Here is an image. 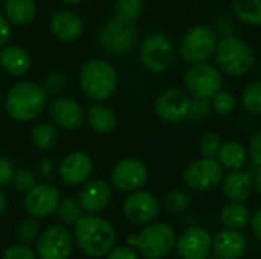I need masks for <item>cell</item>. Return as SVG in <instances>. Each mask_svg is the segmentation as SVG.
<instances>
[{
    "label": "cell",
    "mask_w": 261,
    "mask_h": 259,
    "mask_svg": "<svg viewBox=\"0 0 261 259\" xmlns=\"http://www.w3.org/2000/svg\"><path fill=\"white\" fill-rule=\"evenodd\" d=\"M73 240L84 255L102 258L115 247L116 231L104 217L84 212L73 224Z\"/></svg>",
    "instance_id": "cell-1"
},
{
    "label": "cell",
    "mask_w": 261,
    "mask_h": 259,
    "mask_svg": "<svg viewBox=\"0 0 261 259\" xmlns=\"http://www.w3.org/2000/svg\"><path fill=\"white\" fill-rule=\"evenodd\" d=\"M47 107V93L43 85L31 81L14 84L5 98V110L8 116L17 122H29L37 119Z\"/></svg>",
    "instance_id": "cell-2"
},
{
    "label": "cell",
    "mask_w": 261,
    "mask_h": 259,
    "mask_svg": "<svg viewBox=\"0 0 261 259\" xmlns=\"http://www.w3.org/2000/svg\"><path fill=\"white\" fill-rule=\"evenodd\" d=\"M80 87L92 102L107 101L118 87V72L112 63L102 58H90L80 69Z\"/></svg>",
    "instance_id": "cell-3"
},
{
    "label": "cell",
    "mask_w": 261,
    "mask_h": 259,
    "mask_svg": "<svg viewBox=\"0 0 261 259\" xmlns=\"http://www.w3.org/2000/svg\"><path fill=\"white\" fill-rule=\"evenodd\" d=\"M214 56L219 70L234 78L246 76L257 61L254 47L237 35L220 37Z\"/></svg>",
    "instance_id": "cell-4"
},
{
    "label": "cell",
    "mask_w": 261,
    "mask_h": 259,
    "mask_svg": "<svg viewBox=\"0 0 261 259\" xmlns=\"http://www.w3.org/2000/svg\"><path fill=\"white\" fill-rule=\"evenodd\" d=\"M130 243L136 246V252L145 259L167 258L176 247V232L168 223H150L141 234L130 237Z\"/></svg>",
    "instance_id": "cell-5"
},
{
    "label": "cell",
    "mask_w": 261,
    "mask_h": 259,
    "mask_svg": "<svg viewBox=\"0 0 261 259\" xmlns=\"http://www.w3.org/2000/svg\"><path fill=\"white\" fill-rule=\"evenodd\" d=\"M223 85V73L217 66L202 61L190 64L184 73L185 92L193 99H211Z\"/></svg>",
    "instance_id": "cell-6"
},
{
    "label": "cell",
    "mask_w": 261,
    "mask_h": 259,
    "mask_svg": "<svg viewBox=\"0 0 261 259\" xmlns=\"http://www.w3.org/2000/svg\"><path fill=\"white\" fill-rule=\"evenodd\" d=\"M176 49L173 40L161 31L147 34L139 47V60L145 69L154 73L165 72L174 63Z\"/></svg>",
    "instance_id": "cell-7"
},
{
    "label": "cell",
    "mask_w": 261,
    "mask_h": 259,
    "mask_svg": "<svg viewBox=\"0 0 261 259\" xmlns=\"http://www.w3.org/2000/svg\"><path fill=\"white\" fill-rule=\"evenodd\" d=\"M219 35L213 26L197 24L184 34L179 43V53L188 64L208 61L214 55Z\"/></svg>",
    "instance_id": "cell-8"
},
{
    "label": "cell",
    "mask_w": 261,
    "mask_h": 259,
    "mask_svg": "<svg viewBox=\"0 0 261 259\" xmlns=\"http://www.w3.org/2000/svg\"><path fill=\"white\" fill-rule=\"evenodd\" d=\"M225 177V168L217 157H200L190 162L184 172L182 182L193 192H210L217 188Z\"/></svg>",
    "instance_id": "cell-9"
},
{
    "label": "cell",
    "mask_w": 261,
    "mask_h": 259,
    "mask_svg": "<svg viewBox=\"0 0 261 259\" xmlns=\"http://www.w3.org/2000/svg\"><path fill=\"white\" fill-rule=\"evenodd\" d=\"M96 40L99 46L110 55L122 56L132 52L136 44V29L133 24L121 23L115 18L109 20L98 31Z\"/></svg>",
    "instance_id": "cell-10"
},
{
    "label": "cell",
    "mask_w": 261,
    "mask_h": 259,
    "mask_svg": "<svg viewBox=\"0 0 261 259\" xmlns=\"http://www.w3.org/2000/svg\"><path fill=\"white\" fill-rule=\"evenodd\" d=\"M73 243V234L66 226L52 224L37 238V256L40 259H70Z\"/></svg>",
    "instance_id": "cell-11"
},
{
    "label": "cell",
    "mask_w": 261,
    "mask_h": 259,
    "mask_svg": "<svg viewBox=\"0 0 261 259\" xmlns=\"http://www.w3.org/2000/svg\"><path fill=\"white\" fill-rule=\"evenodd\" d=\"M148 179L145 163L136 157H125L119 160L110 176L112 186L121 194H132L141 189Z\"/></svg>",
    "instance_id": "cell-12"
},
{
    "label": "cell",
    "mask_w": 261,
    "mask_h": 259,
    "mask_svg": "<svg viewBox=\"0 0 261 259\" xmlns=\"http://www.w3.org/2000/svg\"><path fill=\"white\" fill-rule=\"evenodd\" d=\"M190 95L182 89H167L154 101L156 116L167 124H177L187 119L190 110Z\"/></svg>",
    "instance_id": "cell-13"
},
{
    "label": "cell",
    "mask_w": 261,
    "mask_h": 259,
    "mask_svg": "<svg viewBox=\"0 0 261 259\" xmlns=\"http://www.w3.org/2000/svg\"><path fill=\"white\" fill-rule=\"evenodd\" d=\"M61 195L57 186L43 182L40 185H35L31 191L24 194L23 206L24 211L35 217V218H47L49 215L55 214L58 205H60Z\"/></svg>",
    "instance_id": "cell-14"
},
{
    "label": "cell",
    "mask_w": 261,
    "mask_h": 259,
    "mask_svg": "<svg viewBox=\"0 0 261 259\" xmlns=\"http://www.w3.org/2000/svg\"><path fill=\"white\" fill-rule=\"evenodd\" d=\"M159 202L158 198L147 191H135L128 194L122 205L125 218L136 226H147L156 220L159 215Z\"/></svg>",
    "instance_id": "cell-15"
},
{
    "label": "cell",
    "mask_w": 261,
    "mask_h": 259,
    "mask_svg": "<svg viewBox=\"0 0 261 259\" xmlns=\"http://www.w3.org/2000/svg\"><path fill=\"white\" fill-rule=\"evenodd\" d=\"M174 249L180 259H208L213 252V237L206 229L191 226L177 238Z\"/></svg>",
    "instance_id": "cell-16"
},
{
    "label": "cell",
    "mask_w": 261,
    "mask_h": 259,
    "mask_svg": "<svg viewBox=\"0 0 261 259\" xmlns=\"http://www.w3.org/2000/svg\"><path fill=\"white\" fill-rule=\"evenodd\" d=\"M112 197L113 192L110 183L104 179H93L83 183L81 189L78 191L76 200L83 212L98 214L110 205Z\"/></svg>",
    "instance_id": "cell-17"
},
{
    "label": "cell",
    "mask_w": 261,
    "mask_h": 259,
    "mask_svg": "<svg viewBox=\"0 0 261 259\" xmlns=\"http://www.w3.org/2000/svg\"><path fill=\"white\" fill-rule=\"evenodd\" d=\"M49 113L54 122L63 130L72 131L83 127L86 121V110L83 105L69 96H58L49 104Z\"/></svg>",
    "instance_id": "cell-18"
},
{
    "label": "cell",
    "mask_w": 261,
    "mask_h": 259,
    "mask_svg": "<svg viewBox=\"0 0 261 259\" xmlns=\"http://www.w3.org/2000/svg\"><path fill=\"white\" fill-rule=\"evenodd\" d=\"M93 171V160L84 151L69 153L58 166V176L67 186H78L89 180Z\"/></svg>",
    "instance_id": "cell-19"
},
{
    "label": "cell",
    "mask_w": 261,
    "mask_h": 259,
    "mask_svg": "<svg viewBox=\"0 0 261 259\" xmlns=\"http://www.w3.org/2000/svg\"><path fill=\"white\" fill-rule=\"evenodd\" d=\"M222 192L229 202L245 203L251 198L254 192V177L249 171L234 169L225 174L222 180Z\"/></svg>",
    "instance_id": "cell-20"
},
{
    "label": "cell",
    "mask_w": 261,
    "mask_h": 259,
    "mask_svg": "<svg viewBox=\"0 0 261 259\" xmlns=\"http://www.w3.org/2000/svg\"><path fill=\"white\" fill-rule=\"evenodd\" d=\"M50 31L61 43H75L83 34V20L70 9H58L50 18Z\"/></svg>",
    "instance_id": "cell-21"
},
{
    "label": "cell",
    "mask_w": 261,
    "mask_h": 259,
    "mask_svg": "<svg viewBox=\"0 0 261 259\" xmlns=\"http://www.w3.org/2000/svg\"><path fill=\"white\" fill-rule=\"evenodd\" d=\"M246 240L240 231L225 229L213 240V252L217 259H242L246 253Z\"/></svg>",
    "instance_id": "cell-22"
},
{
    "label": "cell",
    "mask_w": 261,
    "mask_h": 259,
    "mask_svg": "<svg viewBox=\"0 0 261 259\" xmlns=\"http://www.w3.org/2000/svg\"><path fill=\"white\" fill-rule=\"evenodd\" d=\"M0 61L2 69L11 76H23L31 69V56L29 53L17 44L3 46L0 49Z\"/></svg>",
    "instance_id": "cell-23"
},
{
    "label": "cell",
    "mask_w": 261,
    "mask_h": 259,
    "mask_svg": "<svg viewBox=\"0 0 261 259\" xmlns=\"http://www.w3.org/2000/svg\"><path fill=\"white\" fill-rule=\"evenodd\" d=\"M86 118L90 128L98 134H110L118 125V118L115 111L102 102H95L93 105H90L86 111Z\"/></svg>",
    "instance_id": "cell-24"
},
{
    "label": "cell",
    "mask_w": 261,
    "mask_h": 259,
    "mask_svg": "<svg viewBox=\"0 0 261 259\" xmlns=\"http://www.w3.org/2000/svg\"><path fill=\"white\" fill-rule=\"evenodd\" d=\"M3 14L14 26L29 24L37 14V5L34 0H6L3 3Z\"/></svg>",
    "instance_id": "cell-25"
},
{
    "label": "cell",
    "mask_w": 261,
    "mask_h": 259,
    "mask_svg": "<svg viewBox=\"0 0 261 259\" xmlns=\"http://www.w3.org/2000/svg\"><path fill=\"white\" fill-rule=\"evenodd\" d=\"M248 148L237 140H228L223 142L219 154H217V160L222 163V166L225 168V171H234V169H240L245 166L246 160H248Z\"/></svg>",
    "instance_id": "cell-26"
},
{
    "label": "cell",
    "mask_w": 261,
    "mask_h": 259,
    "mask_svg": "<svg viewBox=\"0 0 261 259\" xmlns=\"http://www.w3.org/2000/svg\"><path fill=\"white\" fill-rule=\"evenodd\" d=\"M220 220L226 229L242 231L251 223V212L243 203L231 202L226 206H223L220 212Z\"/></svg>",
    "instance_id": "cell-27"
},
{
    "label": "cell",
    "mask_w": 261,
    "mask_h": 259,
    "mask_svg": "<svg viewBox=\"0 0 261 259\" xmlns=\"http://www.w3.org/2000/svg\"><path fill=\"white\" fill-rule=\"evenodd\" d=\"M60 139L58 130L54 124L38 122L31 128V142L40 151H50L57 147Z\"/></svg>",
    "instance_id": "cell-28"
},
{
    "label": "cell",
    "mask_w": 261,
    "mask_h": 259,
    "mask_svg": "<svg viewBox=\"0 0 261 259\" xmlns=\"http://www.w3.org/2000/svg\"><path fill=\"white\" fill-rule=\"evenodd\" d=\"M232 12L245 24L261 26V0H232Z\"/></svg>",
    "instance_id": "cell-29"
},
{
    "label": "cell",
    "mask_w": 261,
    "mask_h": 259,
    "mask_svg": "<svg viewBox=\"0 0 261 259\" xmlns=\"http://www.w3.org/2000/svg\"><path fill=\"white\" fill-rule=\"evenodd\" d=\"M144 12V0H116L115 3V20L127 24L136 23Z\"/></svg>",
    "instance_id": "cell-30"
},
{
    "label": "cell",
    "mask_w": 261,
    "mask_h": 259,
    "mask_svg": "<svg viewBox=\"0 0 261 259\" xmlns=\"http://www.w3.org/2000/svg\"><path fill=\"white\" fill-rule=\"evenodd\" d=\"M164 208L171 212V214H182L185 212L190 205H191V194L190 189H184V188H174L171 191H168L164 195Z\"/></svg>",
    "instance_id": "cell-31"
},
{
    "label": "cell",
    "mask_w": 261,
    "mask_h": 259,
    "mask_svg": "<svg viewBox=\"0 0 261 259\" xmlns=\"http://www.w3.org/2000/svg\"><path fill=\"white\" fill-rule=\"evenodd\" d=\"M240 101L243 108L254 116L261 114V79L249 82L240 95Z\"/></svg>",
    "instance_id": "cell-32"
},
{
    "label": "cell",
    "mask_w": 261,
    "mask_h": 259,
    "mask_svg": "<svg viewBox=\"0 0 261 259\" xmlns=\"http://www.w3.org/2000/svg\"><path fill=\"white\" fill-rule=\"evenodd\" d=\"M55 214H57L58 220L63 221L64 224H75L84 212H83L78 200L75 197L69 195V197H64L60 200V205H58Z\"/></svg>",
    "instance_id": "cell-33"
},
{
    "label": "cell",
    "mask_w": 261,
    "mask_h": 259,
    "mask_svg": "<svg viewBox=\"0 0 261 259\" xmlns=\"http://www.w3.org/2000/svg\"><path fill=\"white\" fill-rule=\"evenodd\" d=\"M213 110L220 116H228L237 108V98L232 92L220 89L211 99Z\"/></svg>",
    "instance_id": "cell-34"
},
{
    "label": "cell",
    "mask_w": 261,
    "mask_h": 259,
    "mask_svg": "<svg viewBox=\"0 0 261 259\" xmlns=\"http://www.w3.org/2000/svg\"><path fill=\"white\" fill-rule=\"evenodd\" d=\"M222 143L223 142L217 133L205 131L199 139L197 148H199V153L202 154V157H217Z\"/></svg>",
    "instance_id": "cell-35"
},
{
    "label": "cell",
    "mask_w": 261,
    "mask_h": 259,
    "mask_svg": "<svg viewBox=\"0 0 261 259\" xmlns=\"http://www.w3.org/2000/svg\"><path fill=\"white\" fill-rule=\"evenodd\" d=\"M17 234H18V238H20L21 243H24V244L34 243L38 238V235H40V223H38V218H35L32 215L23 218L18 223Z\"/></svg>",
    "instance_id": "cell-36"
},
{
    "label": "cell",
    "mask_w": 261,
    "mask_h": 259,
    "mask_svg": "<svg viewBox=\"0 0 261 259\" xmlns=\"http://www.w3.org/2000/svg\"><path fill=\"white\" fill-rule=\"evenodd\" d=\"M66 87H67V76L61 70L49 72L43 79V89L46 90L47 96L60 95L66 90Z\"/></svg>",
    "instance_id": "cell-37"
},
{
    "label": "cell",
    "mask_w": 261,
    "mask_h": 259,
    "mask_svg": "<svg viewBox=\"0 0 261 259\" xmlns=\"http://www.w3.org/2000/svg\"><path fill=\"white\" fill-rule=\"evenodd\" d=\"M37 185V177L32 171L29 169H15L14 179H12V186L15 188L17 192L26 194L28 191H31L34 186Z\"/></svg>",
    "instance_id": "cell-38"
},
{
    "label": "cell",
    "mask_w": 261,
    "mask_h": 259,
    "mask_svg": "<svg viewBox=\"0 0 261 259\" xmlns=\"http://www.w3.org/2000/svg\"><path fill=\"white\" fill-rule=\"evenodd\" d=\"M211 110L213 107L210 99H191L187 119L190 122H200L211 113Z\"/></svg>",
    "instance_id": "cell-39"
},
{
    "label": "cell",
    "mask_w": 261,
    "mask_h": 259,
    "mask_svg": "<svg viewBox=\"0 0 261 259\" xmlns=\"http://www.w3.org/2000/svg\"><path fill=\"white\" fill-rule=\"evenodd\" d=\"M0 259H37V253L29 247V244L20 243L8 247Z\"/></svg>",
    "instance_id": "cell-40"
},
{
    "label": "cell",
    "mask_w": 261,
    "mask_h": 259,
    "mask_svg": "<svg viewBox=\"0 0 261 259\" xmlns=\"http://www.w3.org/2000/svg\"><path fill=\"white\" fill-rule=\"evenodd\" d=\"M34 174L41 182H49L55 174V163L49 157H40L35 163Z\"/></svg>",
    "instance_id": "cell-41"
},
{
    "label": "cell",
    "mask_w": 261,
    "mask_h": 259,
    "mask_svg": "<svg viewBox=\"0 0 261 259\" xmlns=\"http://www.w3.org/2000/svg\"><path fill=\"white\" fill-rule=\"evenodd\" d=\"M248 156L251 162L261 168V130L254 131L248 139Z\"/></svg>",
    "instance_id": "cell-42"
},
{
    "label": "cell",
    "mask_w": 261,
    "mask_h": 259,
    "mask_svg": "<svg viewBox=\"0 0 261 259\" xmlns=\"http://www.w3.org/2000/svg\"><path fill=\"white\" fill-rule=\"evenodd\" d=\"M14 174H15V166L12 160L5 156H0V188L11 185Z\"/></svg>",
    "instance_id": "cell-43"
},
{
    "label": "cell",
    "mask_w": 261,
    "mask_h": 259,
    "mask_svg": "<svg viewBox=\"0 0 261 259\" xmlns=\"http://www.w3.org/2000/svg\"><path fill=\"white\" fill-rule=\"evenodd\" d=\"M214 31L220 37H228V35H236V23L229 17H220L214 26Z\"/></svg>",
    "instance_id": "cell-44"
},
{
    "label": "cell",
    "mask_w": 261,
    "mask_h": 259,
    "mask_svg": "<svg viewBox=\"0 0 261 259\" xmlns=\"http://www.w3.org/2000/svg\"><path fill=\"white\" fill-rule=\"evenodd\" d=\"M106 256L107 259H138V253L135 252V249L128 246H119L113 247Z\"/></svg>",
    "instance_id": "cell-45"
},
{
    "label": "cell",
    "mask_w": 261,
    "mask_h": 259,
    "mask_svg": "<svg viewBox=\"0 0 261 259\" xmlns=\"http://www.w3.org/2000/svg\"><path fill=\"white\" fill-rule=\"evenodd\" d=\"M11 37V23L8 21L6 15L0 12V49L8 43Z\"/></svg>",
    "instance_id": "cell-46"
},
{
    "label": "cell",
    "mask_w": 261,
    "mask_h": 259,
    "mask_svg": "<svg viewBox=\"0 0 261 259\" xmlns=\"http://www.w3.org/2000/svg\"><path fill=\"white\" fill-rule=\"evenodd\" d=\"M251 229H252V234L261 241V208L258 211H255L251 217Z\"/></svg>",
    "instance_id": "cell-47"
},
{
    "label": "cell",
    "mask_w": 261,
    "mask_h": 259,
    "mask_svg": "<svg viewBox=\"0 0 261 259\" xmlns=\"http://www.w3.org/2000/svg\"><path fill=\"white\" fill-rule=\"evenodd\" d=\"M6 209H8V197H6V194L0 189V215H3Z\"/></svg>",
    "instance_id": "cell-48"
},
{
    "label": "cell",
    "mask_w": 261,
    "mask_h": 259,
    "mask_svg": "<svg viewBox=\"0 0 261 259\" xmlns=\"http://www.w3.org/2000/svg\"><path fill=\"white\" fill-rule=\"evenodd\" d=\"M254 191L261 197V169L254 176Z\"/></svg>",
    "instance_id": "cell-49"
},
{
    "label": "cell",
    "mask_w": 261,
    "mask_h": 259,
    "mask_svg": "<svg viewBox=\"0 0 261 259\" xmlns=\"http://www.w3.org/2000/svg\"><path fill=\"white\" fill-rule=\"evenodd\" d=\"M61 2L66 3V5H78V3H81L84 0H61Z\"/></svg>",
    "instance_id": "cell-50"
},
{
    "label": "cell",
    "mask_w": 261,
    "mask_h": 259,
    "mask_svg": "<svg viewBox=\"0 0 261 259\" xmlns=\"http://www.w3.org/2000/svg\"><path fill=\"white\" fill-rule=\"evenodd\" d=\"M257 72H258V76H260V79H261V60H260V63H258V67H257Z\"/></svg>",
    "instance_id": "cell-51"
},
{
    "label": "cell",
    "mask_w": 261,
    "mask_h": 259,
    "mask_svg": "<svg viewBox=\"0 0 261 259\" xmlns=\"http://www.w3.org/2000/svg\"><path fill=\"white\" fill-rule=\"evenodd\" d=\"M5 2H6V0H0V5H3Z\"/></svg>",
    "instance_id": "cell-52"
},
{
    "label": "cell",
    "mask_w": 261,
    "mask_h": 259,
    "mask_svg": "<svg viewBox=\"0 0 261 259\" xmlns=\"http://www.w3.org/2000/svg\"><path fill=\"white\" fill-rule=\"evenodd\" d=\"M0 69H2V61H0Z\"/></svg>",
    "instance_id": "cell-53"
}]
</instances>
